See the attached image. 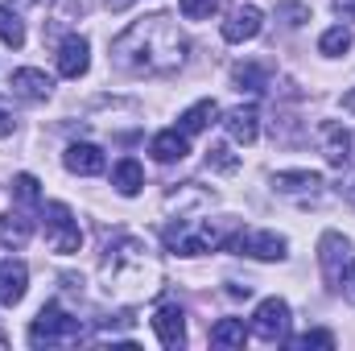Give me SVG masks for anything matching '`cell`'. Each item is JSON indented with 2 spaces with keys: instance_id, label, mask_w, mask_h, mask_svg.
I'll return each mask as SVG.
<instances>
[{
  "instance_id": "1",
  "label": "cell",
  "mask_w": 355,
  "mask_h": 351,
  "mask_svg": "<svg viewBox=\"0 0 355 351\" xmlns=\"http://www.w3.org/2000/svg\"><path fill=\"white\" fill-rule=\"evenodd\" d=\"M190 42L182 37V29L174 25V17L153 12L132 21L116 42H112V62L128 75H174L178 67L186 62Z\"/></svg>"
},
{
  "instance_id": "2",
  "label": "cell",
  "mask_w": 355,
  "mask_h": 351,
  "mask_svg": "<svg viewBox=\"0 0 355 351\" xmlns=\"http://www.w3.org/2000/svg\"><path fill=\"white\" fill-rule=\"evenodd\" d=\"M103 281H107V293H116L124 302L153 293L157 264L149 257V244L141 236H116L107 244V257H103Z\"/></svg>"
},
{
  "instance_id": "3",
  "label": "cell",
  "mask_w": 355,
  "mask_h": 351,
  "mask_svg": "<svg viewBox=\"0 0 355 351\" xmlns=\"http://www.w3.org/2000/svg\"><path fill=\"white\" fill-rule=\"evenodd\" d=\"M83 339V323L75 314H67L58 302L42 306L37 318L29 323V348H62V343H79Z\"/></svg>"
},
{
  "instance_id": "4",
  "label": "cell",
  "mask_w": 355,
  "mask_h": 351,
  "mask_svg": "<svg viewBox=\"0 0 355 351\" xmlns=\"http://www.w3.org/2000/svg\"><path fill=\"white\" fill-rule=\"evenodd\" d=\"M223 244H227V236L207 219H174L166 228V248L178 257H202V252L223 248Z\"/></svg>"
},
{
  "instance_id": "5",
  "label": "cell",
  "mask_w": 355,
  "mask_h": 351,
  "mask_svg": "<svg viewBox=\"0 0 355 351\" xmlns=\"http://www.w3.org/2000/svg\"><path fill=\"white\" fill-rule=\"evenodd\" d=\"M42 223H46V244L58 252V257H71L83 248V232H79V219L67 203H46L42 211Z\"/></svg>"
},
{
  "instance_id": "6",
  "label": "cell",
  "mask_w": 355,
  "mask_h": 351,
  "mask_svg": "<svg viewBox=\"0 0 355 351\" xmlns=\"http://www.w3.org/2000/svg\"><path fill=\"white\" fill-rule=\"evenodd\" d=\"M223 248H236L244 257H257V261H285L289 252V240L277 236V232H240V236H227Z\"/></svg>"
},
{
  "instance_id": "7",
  "label": "cell",
  "mask_w": 355,
  "mask_h": 351,
  "mask_svg": "<svg viewBox=\"0 0 355 351\" xmlns=\"http://www.w3.org/2000/svg\"><path fill=\"white\" fill-rule=\"evenodd\" d=\"M252 335L265 339V343H281L289 335V302L281 298H265L252 314Z\"/></svg>"
},
{
  "instance_id": "8",
  "label": "cell",
  "mask_w": 355,
  "mask_h": 351,
  "mask_svg": "<svg viewBox=\"0 0 355 351\" xmlns=\"http://www.w3.org/2000/svg\"><path fill=\"white\" fill-rule=\"evenodd\" d=\"M347 261H352V244H347L339 232H327V236L318 240V264H322V277H327L331 289H339V277H343Z\"/></svg>"
},
{
  "instance_id": "9",
  "label": "cell",
  "mask_w": 355,
  "mask_h": 351,
  "mask_svg": "<svg viewBox=\"0 0 355 351\" xmlns=\"http://www.w3.org/2000/svg\"><path fill=\"white\" fill-rule=\"evenodd\" d=\"M91 67V46L83 33H71L62 46H58V75L62 79H79V75H87Z\"/></svg>"
},
{
  "instance_id": "10",
  "label": "cell",
  "mask_w": 355,
  "mask_h": 351,
  "mask_svg": "<svg viewBox=\"0 0 355 351\" xmlns=\"http://www.w3.org/2000/svg\"><path fill=\"white\" fill-rule=\"evenodd\" d=\"M261 25H265V12L257 8V4H240V8H232V17L223 21V37L227 42H252L257 33H261Z\"/></svg>"
},
{
  "instance_id": "11",
  "label": "cell",
  "mask_w": 355,
  "mask_h": 351,
  "mask_svg": "<svg viewBox=\"0 0 355 351\" xmlns=\"http://www.w3.org/2000/svg\"><path fill=\"white\" fill-rule=\"evenodd\" d=\"M153 331H157V339H162V348H186V314H182V306L174 302H166L157 314H153Z\"/></svg>"
},
{
  "instance_id": "12",
  "label": "cell",
  "mask_w": 355,
  "mask_h": 351,
  "mask_svg": "<svg viewBox=\"0 0 355 351\" xmlns=\"http://www.w3.org/2000/svg\"><path fill=\"white\" fill-rule=\"evenodd\" d=\"M223 128H227L232 141L252 145V141L261 137V112H257V103H240V108H232V112L223 116Z\"/></svg>"
},
{
  "instance_id": "13",
  "label": "cell",
  "mask_w": 355,
  "mask_h": 351,
  "mask_svg": "<svg viewBox=\"0 0 355 351\" xmlns=\"http://www.w3.org/2000/svg\"><path fill=\"white\" fill-rule=\"evenodd\" d=\"M62 166L71 170V174H79V178H95V174H103V149L99 145H87V141H75L67 153H62Z\"/></svg>"
},
{
  "instance_id": "14",
  "label": "cell",
  "mask_w": 355,
  "mask_h": 351,
  "mask_svg": "<svg viewBox=\"0 0 355 351\" xmlns=\"http://www.w3.org/2000/svg\"><path fill=\"white\" fill-rule=\"evenodd\" d=\"M29 289V268L21 261H0V306H17Z\"/></svg>"
},
{
  "instance_id": "15",
  "label": "cell",
  "mask_w": 355,
  "mask_h": 351,
  "mask_svg": "<svg viewBox=\"0 0 355 351\" xmlns=\"http://www.w3.org/2000/svg\"><path fill=\"white\" fill-rule=\"evenodd\" d=\"M12 91H17L21 99H29V103H42V99H50V91H54V83L46 79V71L21 67V71H12Z\"/></svg>"
},
{
  "instance_id": "16",
  "label": "cell",
  "mask_w": 355,
  "mask_h": 351,
  "mask_svg": "<svg viewBox=\"0 0 355 351\" xmlns=\"http://www.w3.org/2000/svg\"><path fill=\"white\" fill-rule=\"evenodd\" d=\"M149 153L157 157V162H182L186 153H190V137L182 132V128H166V132H157L153 141H149Z\"/></svg>"
},
{
  "instance_id": "17",
  "label": "cell",
  "mask_w": 355,
  "mask_h": 351,
  "mask_svg": "<svg viewBox=\"0 0 355 351\" xmlns=\"http://www.w3.org/2000/svg\"><path fill=\"white\" fill-rule=\"evenodd\" d=\"M29 236H33V223L21 215V211H4L0 215V248H25L29 244Z\"/></svg>"
},
{
  "instance_id": "18",
  "label": "cell",
  "mask_w": 355,
  "mask_h": 351,
  "mask_svg": "<svg viewBox=\"0 0 355 351\" xmlns=\"http://www.w3.org/2000/svg\"><path fill=\"white\" fill-rule=\"evenodd\" d=\"M322 141H327V162L331 166H347L352 162V137H347V128L343 124H322Z\"/></svg>"
},
{
  "instance_id": "19",
  "label": "cell",
  "mask_w": 355,
  "mask_h": 351,
  "mask_svg": "<svg viewBox=\"0 0 355 351\" xmlns=\"http://www.w3.org/2000/svg\"><path fill=\"white\" fill-rule=\"evenodd\" d=\"M112 186H116L124 198L141 194V186H145V170H141V162H137V157H124V162H116V170H112Z\"/></svg>"
},
{
  "instance_id": "20",
  "label": "cell",
  "mask_w": 355,
  "mask_h": 351,
  "mask_svg": "<svg viewBox=\"0 0 355 351\" xmlns=\"http://www.w3.org/2000/svg\"><path fill=\"white\" fill-rule=\"evenodd\" d=\"M215 116H219V103H215V99H198L194 108H186V112H182L178 128H182L186 137H194V132H202L207 124H215Z\"/></svg>"
},
{
  "instance_id": "21",
  "label": "cell",
  "mask_w": 355,
  "mask_h": 351,
  "mask_svg": "<svg viewBox=\"0 0 355 351\" xmlns=\"http://www.w3.org/2000/svg\"><path fill=\"white\" fill-rule=\"evenodd\" d=\"M211 343H215V348H244V343H248V327H244L240 318H219V323L211 327Z\"/></svg>"
},
{
  "instance_id": "22",
  "label": "cell",
  "mask_w": 355,
  "mask_h": 351,
  "mask_svg": "<svg viewBox=\"0 0 355 351\" xmlns=\"http://www.w3.org/2000/svg\"><path fill=\"white\" fill-rule=\"evenodd\" d=\"M272 186L277 190H318L322 174H314V170H281V174L272 178Z\"/></svg>"
},
{
  "instance_id": "23",
  "label": "cell",
  "mask_w": 355,
  "mask_h": 351,
  "mask_svg": "<svg viewBox=\"0 0 355 351\" xmlns=\"http://www.w3.org/2000/svg\"><path fill=\"white\" fill-rule=\"evenodd\" d=\"M0 42L12 46V50L25 46V25H21V17H17L8 4H0Z\"/></svg>"
},
{
  "instance_id": "24",
  "label": "cell",
  "mask_w": 355,
  "mask_h": 351,
  "mask_svg": "<svg viewBox=\"0 0 355 351\" xmlns=\"http://www.w3.org/2000/svg\"><path fill=\"white\" fill-rule=\"evenodd\" d=\"M8 194H12L17 203H25V207H37V203H42V182L33 174H17L8 182Z\"/></svg>"
},
{
  "instance_id": "25",
  "label": "cell",
  "mask_w": 355,
  "mask_h": 351,
  "mask_svg": "<svg viewBox=\"0 0 355 351\" xmlns=\"http://www.w3.org/2000/svg\"><path fill=\"white\" fill-rule=\"evenodd\" d=\"M232 79H236V87H240V91H252V95L268 91V75L261 71V67H252V62L236 67V71H232Z\"/></svg>"
},
{
  "instance_id": "26",
  "label": "cell",
  "mask_w": 355,
  "mask_h": 351,
  "mask_svg": "<svg viewBox=\"0 0 355 351\" xmlns=\"http://www.w3.org/2000/svg\"><path fill=\"white\" fill-rule=\"evenodd\" d=\"M318 50H322L327 58H339V54H347V50H352V33H347L343 25H335V29H327V33H322Z\"/></svg>"
},
{
  "instance_id": "27",
  "label": "cell",
  "mask_w": 355,
  "mask_h": 351,
  "mask_svg": "<svg viewBox=\"0 0 355 351\" xmlns=\"http://www.w3.org/2000/svg\"><path fill=\"white\" fill-rule=\"evenodd\" d=\"M207 166H211V170L232 174V170H240V157H236L227 145H211V149H207Z\"/></svg>"
},
{
  "instance_id": "28",
  "label": "cell",
  "mask_w": 355,
  "mask_h": 351,
  "mask_svg": "<svg viewBox=\"0 0 355 351\" xmlns=\"http://www.w3.org/2000/svg\"><path fill=\"white\" fill-rule=\"evenodd\" d=\"M178 8H182L186 21H207L219 8V0H178Z\"/></svg>"
},
{
  "instance_id": "29",
  "label": "cell",
  "mask_w": 355,
  "mask_h": 351,
  "mask_svg": "<svg viewBox=\"0 0 355 351\" xmlns=\"http://www.w3.org/2000/svg\"><path fill=\"white\" fill-rule=\"evenodd\" d=\"M289 348H297V351H306V348H335V335L331 331H306V335H297V339H289Z\"/></svg>"
},
{
  "instance_id": "30",
  "label": "cell",
  "mask_w": 355,
  "mask_h": 351,
  "mask_svg": "<svg viewBox=\"0 0 355 351\" xmlns=\"http://www.w3.org/2000/svg\"><path fill=\"white\" fill-rule=\"evenodd\" d=\"M339 289H343V298L355 306V257L347 261V268H343V277H339Z\"/></svg>"
},
{
  "instance_id": "31",
  "label": "cell",
  "mask_w": 355,
  "mask_h": 351,
  "mask_svg": "<svg viewBox=\"0 0 355 351\" xmlns=\"http://www.w3.org/2000/svg\"><path fill=\"white\" fill-rule=\"evenodd\" d=\"M12 128H17V116H12V108L0 99V137H12Z\"/></svg>"
},
{
  "instance_id": "32",
  "label": "cell",
  "mask_w": 355,
  "mask_h": 351,
  "mask_svg": "<svg viewBox=\"0 0 355 351\" xmlns=\"http://www.w3.org/2000/svg\"><path fill=\"white\" fill-rule=\"evenodd\" d=\"M335 12H339L343 21H355V0H335Z\"/></svg>"
},
{
  "instance_id": "33",
  "label": "cell",
  "mask_w": 355,
  "mask_h": 351,
  "mask_svg": "<svg viewBox=\"0 0 355 351\" xmlns=\"http://www.w3.org/2000/svg\"><path fill=\"white\" fill-rule=\"evenodd\" d=\"M343 108H347V112H355V87L347 91V95H343Z\"/></svg>"
},
{
  "instance_id": "34",
  "label": "cell",
  "mask_w": 355,
  "mask_h": 351,
  "mask_svg": "<svg viewBox=\"0 0 355 351\" xmlns=\"http://www.w3.org/2000/svg\"><path fill=\"white\" fill-rule=\"evenodd\" d=\"M128 4H132V0H107V8H116V12H120V8H128Z\"/></svg>"
}]
</instances>
